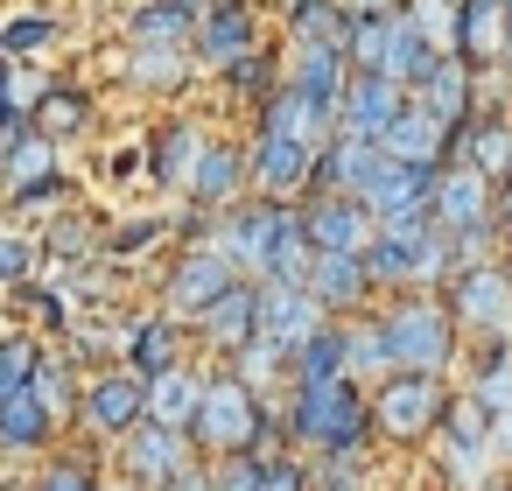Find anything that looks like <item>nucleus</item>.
Segmentation results:
<instances>
[{
  "instance_id": "39448f33",
  "label": "nucleus",
  "mask_w": 512,
  "mask_h": 491,
  "mask_svg": "<svg viewBox=\"0 0 512 491\" xmlns=\"http://www.w3.org/2000/svg\"><path fill=\"white\" fill-rule=\"evenodd\" d=\"M407 113V85L400 78H379V71H365L351 92H344V106H337V127L344 134H365V141H386V127Z\"/></svg>"
},
{
  "instance_id": "5701e85b",
  "label": "nucleus",
  "mask_w": 512,
  "mask_h": 491,
  "mask_svg": "<svg viewBox=\"0 0 512 491\" xmlns=\"http://www.w3.org/2000/svg\"><path fill=\"white\" fill-rule=\"evenodd\" d=\"M43 421H50V407L36 400V386L0 393V442H8V449H36L43 442Z\"/></svg>"
},
{
  "instance_id": "dca6fc26",
  "label": "nucleus",
  "mask_w": 512,
  "mask_h": 491,
  "mask_svg": "<svg viewBox=\"0 0 512 491\" xmlns=\"http://www.w3.org/2000/svg\"><path fill=\"white\" fill-rule=\"evenodd\" d=\"M309 155H316V148H302V141H288V134H267V141L253 148V183H260L267 197H288V190L309 183Z\"/></svg>"
},
{
  "instance_id": "ea45409f",
  "label": "nucleus",
  "mask_w": 512,
  "mask_h": 491,
  "mask_svg": "<svg viewBox=\"0 0 512 491\" xmlns=\"http://www.w3.org/2000/svg\"><path fill=\"white\" fill-rule=\"evenodd\" d=\"M43 365H36V351L15 337V344H0V393H15V386H29Z\"/></svg>"
},
{
  "instance_id": "423d86ee",
  "label": "nucleus",
  "mask_w": 512,
  "mask_h": 491,
  "mask_svg": "<svg viewBox=\"0 0 512 491\" xmlns=\"http://www.w3.org/2000/svg\"><path fill=\"white\" fill-rule=\"evenodd\" d=\"M281 232H288V211H281V204H253V211H232V218H225L218 253H225L232 267H260V274H267Z\"/></svg>"
},
{
  "instance_id": "412c9836",
  "label": "nucleus",
  "mask_w": 512,
  "mask_h": 491,
  "mask_svg": "<svg viewBox=\"0 0 512 491\" xmlns=\"http://www.w3.org/2000/svg\"><path fill=\"white\" fill-rule=\"evenodd\" d=\"M127 78H134L141 92H176V85L190 78V50H183V43H141L134 64H127Z\"/></svg>"
},
{
  "instance_id": "9d476101",
  "label": "nucleus",
  "mask_w": 512,
  "mask_h": 491,
  "mask_svg": "<svg viewBox=\"0 0 512 491\" xmlns=\"http://www.w3.org/2000/svg\"><path fill=\"white\" fill-rule=\"evenodd\" d=\"M484 218H491L484 169H449V176L435 183V225L463 239V232H484Z\"/></svg>"
},
{
  "instance_id": "7c9ffc66",
  "label": "nucleus",
  "mask_w": 512,
  "mask_h": 491,
  "mask_svg": "<svg viewBox=\"0 0 512 491\" xmlns=\"http://www.w3.org/2000/svg\"><path fill=\"white\" fill-rule=\"evenodd\" d=\"M491 442H463V435H449V449H442V470L463 484V491H484V477H491Z\"/></svg>"
},
{
  "instance_id": "a18cd8bd",
  "label": "nucleus",
  "mask_w": 512,
  "mask_h": 491,
  "mask_svg": "<svg viewBox=\"0 0 512 491\" xmlns=\"http://www.w3.org/2000/svg\"><path fill=\"white\" fill-rule=\"evenodd\" d=\"M29 99H36V78H29V71L15 64V71H8V106H15V120L29 113Z\"/></svg>"
},
{
  "instance_id": "c85d7f7f",
  "label": "nucleus",
  "mask_w": 512,
  "mask_h": 491,
  "mask_svg": "<svg viewBox=\"0 0 512 491\" xmlns=\"http://www.w3.org/2000/svg\"><path fill=\"white\" fill-rule=\"evenodd\" d=\"M421 106H428L442 127H449V120H463V106H470V78H463V64H449V57H442V64L421 78Z\"/></svg>"
},
{
  "instance_id": "c756f323",
  "label": "nucleus",
  "mask_w": 512,
  "mask_h": 491,
  "mask_svg": "<svg viewBox=\"0 0 512 491\" xmlns=\"http://www.w3.org/2000/svg\"><path fill=\"white\" fill-rule=\"evenodd\" d=\"M295 372H302V386H323V379H351V344H344L337 330H323L316 344H302V351H295Z\"/></svg>"
},
{
  "instance_id": "a19ab883",
  "label": "nucleus",
  "mask_w": 512,
  "mask_h": 491,
  "mask_svg": "<svg viewBox=\"0 0 512 491\" xmlns=\"http://www.w3.org/2000/svg\"><path fill=\"white\" fill-rule=\"evenodd\" d=\"M211 484H218V491H267V470H260L253 456H225Z\"/></svg>"
},
{
  "instance_id": "864d4df0",
  "label": "nucleus",
  "mask_w": 512,
  "mask_h": 491,
  "mask_svg": "<svg viewBox=\"0 0 512 491\" xmlns=\"http://www.w3.org/2000/svg\"><path fill=\"white\" fill-rule=\"evenodd\" d=\"M505 225H512V190H505Z\"/></svg>"
},
{
  "instance_id": "4be33fe9",
  "label": "nucleus",
  "mask_w": 512,
  "mask_h": 491,
  "mask_svg": "<svg viewBox=\"0 0 512 491\" xmlns=\"http://www.w3.org/2000/svg\"><path fill=\"white\" fill-rule=\"evenodd\" d=\"M379 162H386V148L365 141V134H337V141H330V183L351 190V197H365V183H372Z\"/></svg>"
},
{
  "instance_id": "c03bdc74",
  "label": "nucleus",
  "mask_w": 512,
  "mask_h": 491,
  "mask_svg": "<svg viewBox=\"0 0 512 491\" xmlns=\"http://www.w3.org/2000/svg\"><path fill=\"white\" fill-rule=\"evenodd\" d=\"M78 120H85L78 99H50V106H43V134H50V141H57V134H78Z\"/></svg>"
},
{
  "instance_id": "6ab92c4d",
  "label": "nucleus",
  "mask_w": 512,
  "mask_h": 491,
  "mask_svg": "<svg viewBox=\"0 0 512 491\" xmlns=\"http://www.w3.org/2000/svg\"><path fill=\"white\" fill-rule=\"evenodd\" d=\"M372 288V267L365 253H316V274H309V295L330 309V302H358Z\"/></svg>"
},
{
  "instance_id": "f8f14e48",
  "label": "nucleus",
  "mask_w": 512,
  "mask_h": 491,
  "mask_svg": "<svg viewBox=\"0 0 512 491\" xmlns=\"http://www.w3.org/2000/svg\"><path fill=\"white\" fill-rule=\"evenodd\" d=\"M127 470L148 484H176L183 477V428H162V421L127 428Z\"/></svg>"
},
{
  "instance_id": "20e7f679",
  "label": "nucleus",
  "mask_w": 512,
  "mask_h": 491,
  "mask_svg": "<svg viewBox=\"0 0 512 491\" xmlns=\"http://www.w3.org/2000/svg\"><path fill=\"white\" fill-rule=\"evenodd\" d=\"M197 435H204V449H218V456H246V449H253V435H260V407H253V386H246V379L204 386V414H197Z\"/></svg>"
},
{
  "instance_id": "5fc2aeb1",
  "label": "nucleus",
  "mask_w": 512,
  "mask_h": 491,
  "mask_svg": "<svg viewBox=\"0 0 512 491\" xmlns=\"http://www.w3.org/2000/svg\"><path fill=\"white\" fill-rule=\"evenodd\" d=\"M176 8H197V0H176Z\"/></svg>"
},
{
  "instance_id": "4468645a",
  "label": "nucleus",
  "mask_w": 512,
  "mask_h": 491,
  "mask_svg": "<svg viewBox=\"0 0 512 491\" xmlns=\"http://www.w3.org/2000/svg\"><path fill=\"white\" fill-rule=\"evenodd\" d=\"M456 316L477 323V330H505V323H512V281H505L498 267H470V274L456 281Z\"/></svg>"
},
{
  "instance_id": "79ce46f5",
  "label": "nucleus",
  "mask_w": 512,
  "mask_h": 491,
  "mask_svg": "<svg viewBox=\"0 0 512 491\" xmlns=\"http://www.w3.org/2000/svg\"><path fill=\"white\" fill-rule=\"evenodd\" d=\"M477 400H484L491 414H505V407H512V358H491V372L477 379Z\"/></svg>"
},
{
  "instance_id": "bb28decb",
  "label": "nucleus",
  "mask_w": 512,
  "mask_h": 491,
  "mask_svg": "<svg viewBox=\"0 0 512 491\" xmlns=\"http://www.w3.org/2000/svg\"><path fill=\"white\" fill-rule=\"evenodd\" d=\"M204 57H211V64H246V57H253V22H246L239 8L204 15Z\"/></svg>"
},
{
  "instance_id": "f03ea898",
  "label": "nucleus",
  "mask_w": 512,
  "mask_h": 491,
  "mask_svg": "<svg viewBox=\"0 0 512 491\" xmlns=\"http://www.w3.org/2000/svg\"><path fill=\"white\" fill-rule=\"evenodd\" d=\"M323 337V302L295 281H267L260 288V344H274L281 358H295L302 344Z\"/></svg>"
},
{
  "instance_id": "2eb2a0df",
  "label": "nucleus",
  "mask_w": 512,
  "mask_h": 491,
  "mask_svg": "<svg viewBox=\"0 0 512 491\" xmlns=\"http://www.w3.org/2000/svg\"><path fill=\"white\" fill-rule=\"evenodd\" d=\"M92 428H106V435H127V428H141L148 421V386L141 379H127V372H106L99 386H92Z\"/></svg>"
},
{
  "instance_id": "a211bd4d",
  "label": "nucleus",
  "mask_w": 512,
  "mask_h": 491,
  "mask_svg": "<svg viewBox=\"0 0 512 491\" xmlns=\"http://www.w3.org/2000/svg\"><path fill=\"white\" fill-rule=\"evenodd\" d=\"M197 414H204V386L190 379V372H155L148 379V421H162V428H197Z\"/></svg>"
},
{
  "instance_id": "6e6552de",
  "label": "nucleus",
  "mask_w": 512,
  "mask_h": 491,
  "mask_svg": "<svg viewBox=\"0 0 512 491\" xmlns=\"http://www.w3.org/2000/svg\"><path fill=\"white\" fill-rule=\"evenodd\" d=\"M365 211H372L379 225H386V218H407V211H428V169L386 155V162L372 169V183H365Z\"/></svg>"
},
{
  "instance_id": "de8ad7c7",
  "label": "nucleus",
  "mask_w": 512,
  "mask_h": 491,
  "mask_svg": "<svg viewBox=\"0 0 512 491\" xmlns=\"http://www.w3.org/2000/svg\"><path fill=\"white\" fill-rule=\"evenodd\" d=\"M491 456H498V463H512V407L491 421Z\"/></svg>"
},
{
  "instance_id": "1a4fd4ad",
  "label": "nucleus",
  "mask_w": 512,
  "mask_h": 491,
  "mask_svg": "<svg viewBox=\"0 0 512 491\" xmlns=\"http://www.w3.org/2000/svg\"><path fill=\"white\" fill-rule=\"evenodd\" d=\"M309 239H316V253H372L379 232H372L365 197H330L309 211Z\"/></svg>"
},
{
  "instance_id": "473e14b6",
  "label": "nucleus",
  "mask_w": 512,
  "mask_h": 491,
  "mask_svg": "<svg viewBox=\"0 0 512 491\" xmlns=\"http://www.w3.org/2000/svg\"><path fill=\"white\" fill-rule=\"evenodd\" d=\"M344 344H351V372H386V365H393L386 323H358V330H344Z\"/></svg>"
},
{
  "instance_id": "09e8293b",
  "label": "nucleus",
  "mask_w": 512,
  "mask_h": 491,
  "mask_svg": "<svg viewBox=\"0 0 512 491\" xmlns=\"http://www.w3.org/2000/svg\"><path fill=\"white\" fill-rule=\"evenodd\" d=\"M43 36H50V22H15V36H8V43H15V50H29V43H43Z\"/></svg>"
},
{
  "instance_id": "72a5a7b5",
  "label": "nucleus",
  "mask_w": 512,
  "mask_h": 491,
  "mask_svg": "<svg viewBox=\"0 0 512 491\" xmlns=\"http://www.w3.org/2000/svg\"><path fill=\"white\" fill-rule=\"evenodd\" d=\"M302 43H323V50H351V22L330 8V0H309L302 8Z\"/></svg>"
},
{
  "instance_id": "4d7b16f0",
  "label": "nucleus",
  "mask_w": 512,
  "mask_h": 491,
  "mask_svg": "<svg viewBox=\"0 0 512 491\" xmlns=\"http://www.w3.org/2000/svg\"><path fill=\"white\" fill-rule=\"evenodd\" d=\"M505 8H512V0H505Z\"/></svg>"
},
{
  "instance_id": "cd10ccee",
  "label": "nucleus",
  "mask_w": 512,
  "mask_h": 491,
  "mask_svg": "<svg viewBox=\"0 0 512 491\" xmlns=\"http://www.w3.org/2000/svg\"><path fill=\"white\" fill-rule=\"evenodd\" d=\"M50 169H57V141H50V134L29 141L22 120H15V127H8V183H15V190H36Z\"/></svg>"
},
{
  "instance_id": "f257e3e1",
  "label": "nucleus",
  "mask_w": 512,
  "mask_h": 491,
  "mask_svg": "<svg viewBox=\"0 0 512 491\" xmlns=\"http://www.w3.org/2000/svg\"><path fill=\"white\" fill-rule=\"evenodd\" d=\"M295 428L309 435V442H323V449H358V428H365V407H358V393H351V379H323V386H302V400H295Z\"/></svg>"
},
{
  "instance_id": "8fccbe9b",
  "label": "nucleus",
  "mask_w": 512,
  "mask_h": 491,
  "mask_svg": "<svg viewBox=\"0 0 512 491\" xmlns=\"http://www.w3.org/2000/svg\"><path fill=\"white\" fill-rule=\"evenodd\" d=\"M43 491H92V484H85L78 470H50V477H43Z\"/></svg>"
},
{
  "instance_id": "0eeeda50",
  "label": "nucleus",
  "mask_w": 512,
  "mask_h": 491,
  "mask_svg": "<svg viewBox=\"0 0 512 491\" xmlns=\"http://www.w3.org/2000/svg\"><path fill=\"white\" fill-rule=\"evenodd\" d=\"M435 414H442L435 372H393V379H386V393H379V428H386V435H421Z\"/></svg>"
},
{
  "instance_id": "4c0bfd02",
  "label": "nucleus",
  "mask_w": 512,
  "mask_h": 491,
  "mask_svg": "<svg viewBox=\"0 0 512 491\" xmlns=\"http://www.w3.org/2000/svg\"><path fill=\"white\" fill-rule=\"evenodd\" d=\"M204 155H211V148H204V134H190V127H183V134L162 148V176L190 190V176H197V162H204Z\"/></svg>"
},
{
  "instance_id": "a878e982",
  "label": "nucleus",
  "mask_w": 512,
  "mask_h": 491,
  "mask_svg": "<svg viewBox=\"0 0 512 491\" xmlns=\"http://www.w3.org/2000/svg\"><path fill=\"white\" fill-rule=\"evenodd\" d=\"M505 43H512L505 0H463V50H470V57H498Z\"/></svg>"
},
{
  "instance_id": "2f4dec72",
  "label": "nucleus",
  "mask_w": 512,
  "mask_h": 491,
  "mask_svg": "<svg viewBox=\"0 0 512 491\" xmlns=\"http://www.w3.org/2000/svg\"><path fill=\"white\" fill-rule=\"evenodd\" d=\"M414 22H421V36L449 57V50H463V8H449V0H414Z\"/></svg>"
},
{
  "instance_id": "49530a36",
  "label": "nucleus",
  "mask_w": 512,
  "mask_h": 491,
  "mask_svg": "<svg viewBox=\"0 0 512 491\" xmlns=\"http://www.w3.org/2000/svg\"><path fill=\"white\" fill-rule=\"evenodd\" d=\"M0 274H8V281H22V274H29V246H22V239L0 246Z\"/></svg>"
},
{
  "instance_id": "aec40b11",
  "label": "nucleus",
  "mask_w": 512,
  "mask_h": 491,
  "mask_svg": "<svg viewBox=\"0 0 512 491\" xmlns=\"http://www.w3.org/2000/svg\"><path fill=\"white\" fill-rule=\"evenodd\" d=\"M204 323H211V344L218 351H246V344H260V295L253 288H232L218 309H204Z\"/></svg>"
},
{
  "instance_id": "603ef678",
  "label": "nucleus",
  "mask_w": 512,
  "mask_h": 491,
  "mask_svg": "<svg viewBox=\"0 0 512 491\" xmlns=\"http://www.w3.org/2000/svg\"><path fill=\"white\" fill-rule=\"evenodd\" d=\"M267 491H302V477L295 470H267Z\"/></svg>"
},
{
  "instance_id": "58836bf2",
  "label": "nucleus",
  "mask_w": 512,
  "mask_h": 491,
  "mask_svg": "<svg viewBox=\"0 0 512 491\" xmlns=\"http://www.w3.org/2000/svg\"><path fill=\"white\" fill-rule=\"evenodd\" d=\"M470 169L505 176V169H512V134H505V127H484V134H477V148H470Z\"/></svg>"
},
{
  "instance_id": "b1692460",
  "label": "nucleus",
  "mask_w": 512,
  "mask_h": 491,
  "mask_svg": "<svg viewBox=\"0 0 512 491\" xmlns=\"http://www.w3.org/2000/svg\"><path fill=\"white\" fill-rule=\"evenodd\" d=\"M295 85L323 106H344V50H323V43H302V64H295Z\"/></svg>"
},
{
  "instance_id": "e433bc0d",
  "label": "nucleus",
  "mask_w": 512,
  "mask_h": 491,
  "mask_svg": "<svg viewBox=\"0 0 512 491\" xmlns=\"http://www.w3.org/2000/svg\"><path fill=\"white\" fill-rule=\"evenodd\" d=\"M134 358H141L148 379L169 372V365H176V330H169V323H141V330H134Z\"/></svg>"
},
{
  "instance_id": "3c124183",
  "label": "nucleus",
  "mask_w": 512,
  "mask_h": 491,
  "mask_svg": "<svg viewBox=\"0 0 512 491\" xmlns=\"http://www.w3.org/2000/svg\"><path fill=\"white\" fill-rule=\"evenodd\" d=\"M323 491H358V477H351V470H337V463H330V470H323Z\"/></svg>"
},
{
  "instance_id": "f704fd0d",
  "label": "nucleus",
  "mask_w": 512,
  "mask_h": 491,
  "mask_svg": "<svg viewBox=\"0 0 512 491\" xmlns=\"http://www.w3.org/2000/svg\"><path fill=\"white\" fill-rule=\"evenodd\" d=\"M141 43H190V8H176V0H155V8L134 22Z\"/></svg>"
},
{
  "instance_id": "9b49d317",
  "label": "nucleus",
  "mask_w": 512,
  "mask_h": 491,
  "mask_svg": "<svg viewBox=\"0 0 512 491\" xmlns=\"http://www.w3.org/2000/svg\"><path fill=\"white\" fill-rule=\"evenodd\" d=\"M169 288H176V309H197V316H204V309H218V302L239 288V274H232V260H225L218 246H204V253H190V260L176 267Z\"/></svg>"
},
{
  "instance_id": "393cba45",
  "label": "nucleus",
  "mask_w": 512,
  "mask_h": 491,
  "mask_svg": "<svg viewBox=\"0 0 512 491\" xmlns=\"http://www.w3.org/2000/svg\"><path fill=\"white\" fill-rule=\"evenodd\" d=\"M246 176H253V162H246V155H232V148H211V155L197 162V176H190V197H197V204H225V197H232Z\"/></svg>"
},
{
  "instance_id": "37998d69",
  "label": "nucleus",
  "mask_w": 512,
  "mask_h": 491,
  "mask_svg": "<svg viewBox=\"0 0 512 491\" xmlns=\"http://www.w3.org/2000/svg\"><path fill=\"white\" fill-rule=\"evenodd\" d=\"M29 386H36V400H43L50 414H64V407H71V372H64V365H43Z\"/></svg>"
},
{
  "instance_id": "ddd939ff",
  "label": "nucleus",
  "mask_w": 512,
  "mask_h": 491,
  "mask_svg": "<svg viewBox=\"0 0 512 491\" xmlns=\"http://www.w3.org/2000/svg\"><path fill=\"white\" fill-rule=\"evenodd\" d=\"M330 113H337V106H323V99H309L302 85H288V92L274 99V113H267V134H288V141H302V148H323L330 134H344Z\"/></svg>"
},
{
  "instance_id": "6e6d98bb",
  "label": "nucleus",
  "mask_w": 512,
  "mask_h": 491,
  "mask_svg": "<svg viewBox=\"0 0 512 491\" xmlns=\"http://www.w3.org/2000/svg\"><path fill=\"white\" fill-rule=\"evenodd\" d=\"M505 64H512V43H505Z\"/></svg>"
},
{
  "instance_id": "c9c22d12",
  "label": "nucleus",
  "mask_w": 512,
  "mask_h": 491,
  "mask_svg": "<svg viewBox=\"0 0 512 491\" xmlns=\"http://www.w3.org/2000/svg\"><path fill=\"white\" fill-rule=\"evenodd\" d=\"M386 50H393V15H365V22L351 29V57H358L365 71H386Z\"/></svg>"
},
{
  "instance_id": "f3484780",
  "label": "nucleus",
  "mask_w": 512,
  "mask_h": 491,
  "mask_svg": "<svg viewBox=\"0 0 512 491\" xmlns=\"http://www.w3.org/2000/svg\"><path fill=\"white\" fill-rule=\"evenodd\" d=\"M442 134H449V127H442V120L414 99V106L386 127V141H379V148H386V155H400V162H414V169H428V162L442 155Z\"/></svg>"
},
{
  "instance_id": "7ed1b4c3",
  "label": "nucleus",
  "mask_w": 512,
  "mask_h": 491,
  "mask_svg": "<svg viewBox=\"0 0 512 491\" xmlns=\"http://www.w3.org/2000/svg\"><path fill=\"white\" fill-rule=\"evenodd\" d=\"M393 337V372H442L449 365V316L435 302H407L386 316Z\"/></svg>"
}]
</instances>
